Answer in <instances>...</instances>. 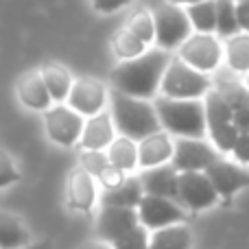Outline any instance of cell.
Returning a JSON list of instances; mask_svg holds the SVG:
<instances>
[{
  "instance_id": "obj_12",
  "label": "cell",
  "mask_w": 249,
  "mask_h": 249,
  "mask_svg": "<svg viewBox=\"0 0 249 249\" xmlns=\"http://www.w3.org/2000/svg\"><path fill=\"white\" fill-rule=\"evenodd\" d=\"M107 99H109V92L103 81L92 77H81V79H74L66 105H70L83 118H90L94 114L103 112L105 105H107Z\"/></svg>"
},
{
  "instance_id": "obj_32",
  "label": "cell",
  "mask_w": 249,
  "mask_h": 249,
  "mask_svg": "<svg viewBox=\"0 0 249 249\" xmlns=\"http://www.w3.org/2000/svg\"><path fill=\"white\" fill-rule=\"evenodd\" d=\"M20 179H22V175L16 166V160L11 158V153L0 149V190L18 184Z\"/></svg>"
},
{
  "instance_id": "obj_20",
  "label": "cell",
  "mask_w": 249,
  "mask_h": 249,
  "mask_svg": "<svg viewBox=\"0 0 249 249\" xmlns=\"http://www.w3.org/2000/svg\"><path fill=\"white\" fill-rule=\"evenodd\" d=\"M39 74H42L44 86H46L53 103H66L68 94H70V88H72V83H74L68 68L57 64V61H46V64L39 68Z\"/></svg>"
},
{
  "instance_id": "obj_4",
  "label": "cell",
  "mask_w": 249,
  "mask_h": 249,
  "mask_svg": "<svg viewBox=\"0 0 249 249\" xmlns=\"http://www.w3.org/2000/svg\"><path fill=\"white\" fill-rule=\"evenodd\" d=\"M203 107H206V129L212 144L216 146L219 153L232 155L234 146L241 138V131L234 123V112L228 96L219 88H212L203 96Z\"/></svg>"
},
{
  "instance_id": "obj_13",
  "label": "cell",
  "mask_w": 249,
  "mask_h": 249,
  "mask_svg": "<svg viewBox=\"0 0 249 249\" xmlns=\"http://www.w3.org/2000/svg\"><path fill=\"white\" fill-rule=\"evenodd\" d=\"M206 175L210 177L216 195L223 201H230L243 188H249V171L245 166H241V162H236V160L219 158L206 171Z\"/></svg>"
},
{
  "instance_id": "obj_18",
  "label": "cell",
  "mask_w": 249,
  "mask_h": 249,
  "mask_svg": "<svg viewBox=\"0 0 249 249\" xmlns=\"http://www.w3.org/2000/svg\"><path fill=\"white\" fill-rule=\"evenodd\" d=\"M18 99L24 107L33 109V112H46L48 107H53V99L48 94L44 79L39 74V70H31V72L22 74L20 81L16 86Z\"/></svg>"
},
{
  "instance_id": "obj_35",
  "label": "cell",
  "mask_w": 249,
  "mask_h": 249,
  "mask_svg": "<svg viewBox=\"0 0 249 249\" xmlns=\"http://www.w3.org/2000/svg\"><path fill=\"white\" fill-rule=\"evenodd\" d=\"M232 155H234V160H236V162L249 164V133H243V136L238 138V142H236V146H234Z\"/></svg>"
},
{
  "instance_id": "obj_27",
  "label": "cell",
  "mask_w": 249,
  "mask_h": 249,
  "mask_svg": "<svg viewBox=\"0 0 249 249\" xmlns=\"http://www.w3.org/2000/svg\"><path fill=\"white\" fill-rule=\"evenodd\" d=\"M112 48H114V55H116L118 59L127 61V59H133V57H140L149 46H146L140 37H136L127 26H123V29L116 31V35L112 37Z\"/></svg>"
},
{
  "instance_id": "obj_6",
  "label": "cell",
  "mask_w": 249,
  "mask_h": 249,
  "mask_svg": "<svg viewBox=\"0 0 249 249\" xmlns=\"http://www.w3.org/2000/svg\"><path fill=\"white\" fill-rule=\"evenodd\" d=\"M153 22H155V46L162 51H177L186 39L193 35V24H190L186 9L181 4L164 2L153 9Z\"/></svg>"
},
{
  "instance_id": "obj_22",
  "label": "cell",
  "mask_w": 249,
  "mask_h": 249,
  "mask_svg": "<svg viewBox=\"0 0 249 249\" xmlns=\"http://www.w3.org/2000/svg\"><path fill=\"white\" fill-rule=\"evenodd\" d=\"M107 160L114 168H118L124 175H131L138 168V142L127 136H116L112 144L105 149Z\"/></svg>"
},
{
  "instance_id": "obj_17",
  "label": "cell",
  "mask_w": 249,
  "mask_h": 249,
  "mask_svg": "<svg viewBox=\"0 0 249 249\" xmlns=\"http://www.w3.org/2000/svg\"><path fill=\"white\" fill-rule=\"evenodd\" d=\"M114 138H116V127H114V121H112V116H109V112L103 109V112L86 118L79 144H81V149L105 151L112 144Z\"/></svg>"
},
{
  "instance_id": "obj_39",
  "label": "cell",
  "mask_w": 249,
  "mask_h": 249,
  "mask_svg": "<svg viewBox=\"0 0 249 249\" xmlns=\"http://www.w3.org/2000/svg\"><path fill=\"white\" fill-rule=\"evenodd\" d=\"M168 2H173V4H181V7H186V4H195V2H201V0H168Z\"/></svg>"
},
{
  "instance_id": "obj_5",
  "label": "cell",
  "mask_w": 249,
  "mask_h": 249,
  "mask_svg": "<svg viewBox=\"0 0 249 249\" xmlns=\"http://www.w3.org/2000/svg\"><path fill=\"white\" fill-rule=\"evenodd\" d=\"M212 90V79L206 72L190 68L179 57H171L160 83V96L166 99H203Z\"/></svg>"
},
{
  "instance_id": "obj_31",
  "label": "cell",
  "mask_w": 249,
  "mask_h": 249,
  "mask_svg": "<svg viewBox=\"0 0 249 249\" xmlns=\"http://www.w3.org/2000/svg\"><path fill=\"white\" fill-rule=\"evenodd\" d=\"M79 164H81L79 168H83V171L90 173V175L96 179V177L109 166V160H107V153H105V151L81 149V153H79Z\"/></svg>"
},
{
  "instance_id": "obj_29",
  "label": "cell",
  "mask_w": 249,
  "mask_h": 249,
  "mask_svg": "<svg viewBox=\"0 0 249 249\" xmlns=\"http://www.w3.org/2000/svg\"><path fill=\"white\" fill-rule=\"evenodd\" d=\"M127 26L129 31H131L136 37H140L142 42L146 44V46H151V44H155V22H153V11H146V9H142V11H136L131 18L127 20Z\"/></svg>"
},
{
  "instance_id": "obj_2",
  "label": "cell",
  "mask_w": 249,
  "mask_h": 249,
  "mask_svg": "<svg viewBox=\"0 0 249 249\" xmlns=\"http://www.w3.org/2000/svg\"><path fill=\"white\" fill-rule=\"evenodd\" d=\"M109 116L121 136H127L136 142L162 129L158 109L151 101L136 99L118 90H109Z\"/></svg>"
},
{
  "instance_id": "obj_40",
  "label": "cell",
  "mask_w": 249,
  "mask_h": 249,
  "mask_svg": "<svg viewBox=\"0 0 249 249\" xmlns=\"http://www.w3.org/2000/svg\"><path fill=\"white\" fill-rule=\"evenodd\" d=\"M243 86H245V90L249 92V72L245 74V79H243Z\"/></svg>"
},
{
  "instance_id": "obj_9",
  "label": "cell",
  "mask_w": 249,
  "mask_h": 249,
  "mask_svg": "<svg viewBox=\"0 0 249 249\" xmlns=\"http://www.w3.org/2000/svg\"><path fill=\"white\" fill-rule=\"evenodd\" d=\"M221 155L223 153H219L206 138H177L171 164L177 173L208 171Z\"/></svg>"
},
{
  "instance_id": "obj_30",
  "label": "cell",
  "mask_w": 249,
  "mask_h": 249,
  "mask_svg": "<svg viewBox=\"0 0 249 249\" xmlns=\"http://www.w3.org/2000/svg\"><path fill=\"white\" fill-rule=\"evenodd\" d=\"M149 241H151V230H146L144 225H136L131 232L116 238L112 243V249H149Z\"/></svg>"
},
{
  "instance_id": "obj_14",
  "label": "cell",
  "mask_w": 249,
  "mask_h": 249,
  "mask_svg": "<svg viewBox=\"0 0 249 249\" xmlns=\"http://www.w3.org/2000/svg\"><path fill=\"white\" fill-rule=\"evenodd\" d=\"M136 225H140L136 208H121V206H103L99 219H96V232L103 243L112 245L116 238L131 232Z\"/></svg>"
},
{
  "instance_id": "obj_41",
  "label": "cell",
  "mask_w": 249,
  "mask_h": 249,
  "mask_svg": "<svg viewBox=\"0 0 249 249\" xmlns=\"http://www.w3.org/2000/svg\"><path fill=\"white\" fill-rule=\"evenodd\" d=\"M234 2H241V0H234Z\"/></svg>"
},
{
  "instance_id": "obj_10",
  "label": "cell",
  "mask_w": 249,
  "mask_h": 249,
  "mask_svg": "<svg viewBox=\"0 0 249 249\" xmlns=\"http://www.w3.org/2000/svg\"><path fill=\"white\" fill-rule=\"evenodd\" d=\"M177 201L186 212H203L219 201L214 186L206 171L179 173L177 179Z\"/></svg>"
},
{
  "instance_id": "obj_33",
  "label": "cell",
  "mask_w": 249,
  "mask_h": 249,
  "mask_svg": "<svg viewBox=\"0 0 249 249\" xmlns=\"http://www.w3.org/2000/svg\"><path fill=\"white\" fill-rule=\"evenodd\" d=\"M124 177H127L124 173H121L118 168H114L112 164H109V166L105 168V171L101 173L99 177H96V181H99V184L103 186V190H109V188H116V186L121 184Z\"/></svg>"
},
{
  "instance_id": "obj_36",
  "label": "cell",
  "mask_w": 249,
  "mask_h": 249,
  "mask_svg": "<svg viewBox=\"0 0 249 249\" xmlns=\"http://www.w3.org/2000/svg\"><path fill=\"white\" fill-rule=\"evenodd\" d=\"M236 20H238V29L249 33V0L236 2Z\"/></svg>"
},
{
  "instance_id": "obj_16",
  "label": "cell",
  "mask_w": 249,
  "mask_h": 249,
  "mask_svg": "<svg viewBox=\"0 0 249 249\" xmlns=\"http://www.w3.org/2000/svg\"><path fill=\"white\" fill-rule=\"evenodd\" d=\"M96 199H99V193H96L94 177L83 168L70 173L68 184H66V206L74 212H90Z\"/></svg>"
},
{
  "instance_id": "obj_8",
  "label": "cell",
  "mask_w": 249,
  "mask_h": 249,
  "mask_svg": "<svg viewBox=\"0 0 249 249\" xmlns=\"http://www.w3.org/2000/svg\"><path fill=\"white\" fill-rule=\"evenodd\" d=\"M83 124L86 118L79 112H74L70 105L64 103H55L53 107H48L44 112V129H46V136L51 138V142L59 146H70L79 144L83 133Z\"/></svg>"
},
{
  "instance_id": "obj_34",
  "label": "cell",
  "mask_w": 249,
  "mask_h": 249,
  "mask_svg": "<svg viewBox=\"0 0 249 249\" xmlns=\"http://www.w3.org/2000/svg\"><path fill=\"white\" fill-rule=\"evenodd\" d=\"M133 0H90L92 9H94L96 13H116L121 11V9L129 7Z\"/></svg>"
},
{
  "instance_id": "obj_25",
  "label": "cell",
  "mask_w": 249,
  "mask_h": 249,
  "mask_svg": "<svg viewBox=\"0 0 249 249\" xmlns=\"http://www.w3.org/2000/svg\"><path fill=\"white\" fill-rule=\"evenodd\" d=\"M223 59L232 72L245 77L249 72V33L241 31L228 37V42L223 44Z\"/></svg>"
},
{
  "instance_id": "obj_24",
  "label": "cell",
  "mask_w": 249,
  "mask_h": 249,
  "mask_svg": "<svg viewBox=\"0 0 249 249\" xmlns=\"http://www.w3.org/2000/svg\"><path fill=\"white\" fill-rule=\"evenodd\" d=\"M31 243V232L16 214L0 210V249H20Z\"/></svg>"
},
{
  "instance_id": "obj_21",
  "label": "cell",
  "mask_w": 249,
  "mask_h": 249,
  "mask_svg": "<svg viewBox=\"0 0 249 249\" xmlns=\"http://www.w3.org/2000/svg\"><path fill=\"white\" fill-rule=\"evenodd\" d=\"M144 197L140 177L127 175L116 188H109L103 193V206H121V208H138Z\"/></svg>"
},
{
  "instance_id": "obj_7",
  "label": "cell",
  "mask_w": 249,
  "mask_h": 249,
  "mask_svg": "<svg viewBox=\"0 0 249 249\" xmlns=\"http://www.w3.org/2000/svg\"><path fill=\"white\" fill-rule=\"evenodd\" d=\"M177 57L190 66V68L199 70V72H214L223 61V44H221L219 35L214 33H197L195 31L179 48H177Z\"/></svg>"
},
{
  "instance_id": "obj_26",
  "label": "cell",
  "mask_w": 249,
  "mask_h": 249,
  "mask_svg": "<svg viewBox=\"0 0 249 249\" xmlns=\"http://www.w3.org/2000/svg\"><path fill=\"white\" fill-rule=\"evenodd\" d=\"M186 16H188L193 31L197 33H214L216 31V11L214 0H201L195 4H186Z\"/></svg>"
},
{
  "instance_id": "obj_38",
  "label": "cell",
  "mask_w": 249,
  "mask_h": 249,
  "mask_svg": "<svg viewBox=\"0 0 249 249\" xmlns=\"http://www.w3.org/2000/svg\"><path fill=\"white\" fill-rule=\"evenodd\" d=\"M81 249H112V245L103 243V241H96V243H88V245H83Z\"/></svg>"
},
{
  "instance_id": "obj_37",
  "label": "cell",
  "mask_w": 249,
  "mask_h": 249,
  "mask_svg": "<svg viewBox=\"0 0 249 249\" xmlns=\"http://www.w3.org/2000/svg\"><path fill=\"white\" fill-rule=\"evenodd\" d=\"M20 249H53V245L48 241H42V243H29V245H24Z\"/></svg>"
},
{
  "instance_id": "obj_28",
  "label": "cell",
  "mask_w": 249,
  "mask_h": 249,
  "mask_svg": "<svg viewBox=\"0 0 249 249\" xmlns=\"http://www.w3.org/2000/svg\"><path fill=\"white\" fill-rule=\"evenodd\" d=\"M214 11H216V31L219 37H232V35L241 33L236 20V2L234 0H214Z\"/></svg>"
},
{
  "instance_id": "obj_1",
  "label": "cell",
  "mask_w": 249,
  "mask_h": 249,
  "mask_svg": "<svg viewBox=\"0 0 249 249\" xmlns=\"http://www.w3.org/2000/svg\"><path fill=\"white\" fill-rule=\"evenodd\" d=\"M171 61V53L162 48H146L140 57L121 61L112 70V90L123 94L136 96V99H155L160 92L164 70Z\"/></svg>"
},
{
  "instance_id": "obj_11",
  "label": "cell",
  "mask_w": 249,
  "mask_h": 249,
  "mask_svg": "<svg viewBox=\"0 0 249 249\" xmlns=\"http://www.w3.org/2000/svg\"><path fill=\"white\" fill-rule=\"evenodd\" d=\"M136 210L140 225H144L151 232L186 221V210L179 206V201L166 197H155V195H144Z\"/></svg>"
},
{
  "instance_id": "obj_19",
  "label": "cell",
  "mask_w": 249,
  "mask_h": 249,
  "mask_svg": "<svg viewBox=\"0 0 249 249\" xmlns=\"http://www.w3.org/2000/svg\"><path fill=\"white\" fill-rule=\"evenodd\" d=\"M177 179H179V173L173 168V164L144 168L140 175L144 195L166 197V199H175V201H177Z\"/></svg>"
},
{
  "instance_id": "obj_15",
  "label": "cell",
  "mask_w": 249,
  "mask_h": 249,
  "mask_svg": "<svg viewBox=\"0 0 249 249\" xmlns=\"http://www.w3.org/2000/svg\"><path fill=\"white\" fill-rule=\"evenodd\" d=\"M173 151H175V140H173V136L166 133L164 129H160V131L151 133V136L142 138V140L138 142V166L144 171V168L171 164Z\"/></svg>"
},
{
  "instance_id": "obj_23",
  "label": "cell",
  "mask_w": 249,
  "mask_h": 249,
  "mask_svg": "<svg viewBox=\"0 0 249 249\" xmlns=\"http://www.w3.org/2000/svg\"><path fill=\"white\" fill-rule=\"evenodd\" d=\"M193 234L186 223H175L168 228H160L151 232L149 249H190Z\"/></svg>"
},
{
  "instance_id": "obj_3",
  "label": "cell",
  "mask_w": 249,
  "mask_h": 249,
  "mask_svg": "<svg viewBox=\"0 0 249 249\" xmlns=\"http://www.w3.org/2000/svg\"><path fill=\"white\" fill-rule=\"evenodd\" d=\"M160 124L173 138H206V107L203 99H155Z\"/></svg>"
}]
</instances>
